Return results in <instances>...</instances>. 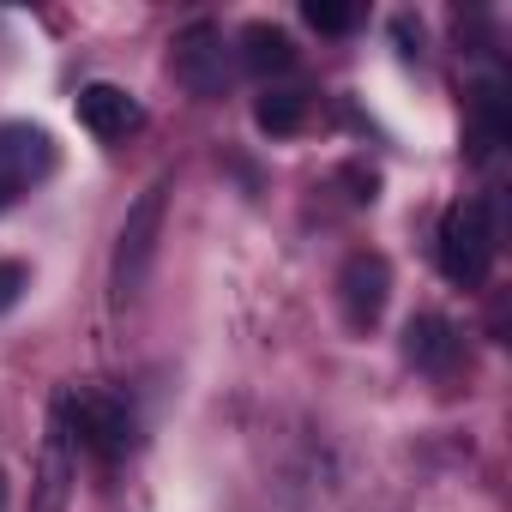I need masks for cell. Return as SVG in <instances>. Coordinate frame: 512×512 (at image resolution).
<instances>
[{"label": "cell", "mask_w": 512, "mask_h": 512, "mask_svg": "<svg viewBox=\"0 0 512 512\" xmlns=\"http://www.w3.org/2000/svg\"><path fill=\"white\" fill-rule=\"evenodd\" d=\"M338 302H344L350 332H374L386 302H392V266L380 253H350L344 272H338Z\"/></svg>", "instance_id": "cell-5"}, {"label": "cell", "mask_w": 512, "mask_h": 512, "mask_svg": "<svg viewBox=\"0 0 512 512\" xmlns=\"http://www.w3.org/2000/svg\"><path fill=\"white\" fill-rule=\"evenodd\" d=\"M49 169H55V139L43 127H31V121H7V127H0V181L25 193Z\"/></svg>", "instance_id": "cell-6"}, {"label": "cell", "mask_w": 512, "mask_h": 512, "mask_svg": "<svg viewBox=\"0 0 512 512\" xmlns=\"http://www.w3.org/2000/svg\"><path fill=\"white\" fill-rule=\"evenodd\" d=\"M25 284H31V272H25L19 260H0V314H7V308H19Z\"/></svg>", "instance_id": "cell-13"}, {"label": "cell", "mask_w": 512, "mask_h": 512, "mask_svg": "<svg viewBox=\"0 0 512 512\" xmlns=\"http://www.w3.org/2000/svg\"><path fill=\"white\" fill-rule=\"evenodd\" d=\"M494 253H500V229H494V205L488 199H464L440 217V272L464 290L488 284L494 272Z\"/></svg>", "instance_id": "cell-2"}, {"label": "cell", "mask_w": 512, "mask_h": 512, "mask_svg": "<svg viewBox=\"0 0 512 512\" xmlns=\"http://www.w3.org/2000/svg\"><path fill=\"white\" fill-rule=\"evenodd\" d=\"M241 67H247V73H260V79L290 73V67H296V43H290V31H278V25H266V19H253V25L241 31Z\"/></svg>", "instance_id": "cell-9"}, {"label": "cell", "mask_w": 512, "mask_h": 512, "mask_svg": "<svg viewBox=\"0 0 512 512\" xmlns=\"http://www.w3.org/2000/svg\"><path fill=\"white\" fill-rule=\"evenodd\" d=\"M73 109H79L85 133H97V139H127V133H133V127L145 121V109L133 103V91H121V85H109V79L85 85Z\"/></svg>", "instance_id": "cell-7"}, {"label": "cell", "mask_w": 512, "mask_h": 512, "mask_svg": "<svg viewBox=\"0 0 512 512\" xmlns=\"http://www.w3.org/2000/svg\"><path fill=\"white\" fill-rule=\"evenodd\" d=\"M253 121H260V133H272V139H284V133H296L302 121H308V91H266L260 103H253Z\"/></svg>", "instance_id": "cell-10"}, {"label": "cell", "mask_w": 512, "mask_h": 512, "mask_svg": "<svg viewBox=\"0 0 512 512\" xmlns=\"http://www.w3.org/2000/svg\"><path fill=\"white\" fill-rule=\"evenodd\" d=\"M458 356H464V344H458V326L446 314H410V326H404V362H416L422 374H452Z\"/></svg>", "instance_id": "cell-8"}, {"label": "cell", "mask_w": 512, "mask_h": 512, "mask_svg": "<svg viewBox=\"0 0 512 512\" xmlns=\"http://www.w3.org/2000/svg\"><path fill=\"white\" fill-rule=\"evenodd\" d=\"M55 434H61V440H79V446L97 452V458H121V452H133V440H139V416H133V404L115 398V392H79V386H67V392L55 398Z\"/></svg>", "instance_id": "cell-1"}, {"label": "cell", "mask_w": 512, "mask_h": 512, "mask_svg": "<svg viewBox=\"0 0 512 512\" xmlns=\"http://www.w3.org/2000/svg\"><path fill=\"white\" fill-rule=\"evenodd\" d=\"M13 199H19V187H7V181H0V211H7Z\"/></svg>", "instance_id": "cell-15"}, {"label": "cell", "mask_w": 512, "mask_h": 512, "mask_svg": "<svg viewBox=\"0 0 512 512\" xmlns=\"http://www.w3.org/2000/svg\"><path fill=\"white\" fill-rule=\"evenodd\" d=\"M175 79L193 91V97H223L229 85V43L211 19H193L181 37H175V55H169Z\"/></svg>", "instance_id": "cell-4"}, {"label": "cell", "mask_w": 512, "mask_h": 512, "mask_svg": "<svg viewBox=\"0 0 512 512\" xmlns=\"http://www.w3.org/2000/svg\"><path fill=\"white\" fill-rule=\"evenodd\" d=\"M506 103H512L506 85H482L476 91V139H482V151L506 145V133H512V109Z\"/></svg>", "instance_id": "cell-11"}, {"label": "cell", "mask_w": 512, "mask_h": 512, "mask_svg": "<svg viewBox=\"0 0 512 512\" xmlns=\"http://www.w3.org/2000/svg\"><path fill=\"white\" fill-rule=\"evenodd\" d=\"M392 37H398L404 61H416V55H422V31H410V19H392Z\"/></svg>", "instance_id": "cell-14"}, {"label": "cell", "mask_w": 512, "mask_h": 512, "mask_svg": "<svg viewBox=\"0 0 512 512\" xmlns=\"http://www.w3.org/2000/svg\"><path fill=\"white\" fill-rule=\"evenodd\" d=\"M163 217H169V175H157L121 217V235H115V296L133 302L157 266V241H163Z\"/></svg>", "instance_id": "cell-3"}, {"label": "cell", "mask_w": 512, "mask_h": 512, "mask_svg": "<svg viewBox=\"0 0 512 512\" xmlns=\"http://www.w3.org/2000/svg\"><path fill=\"white\" fill-rule=\"evenodd\" d=\"M302 19H308L320 37H344V31H356V25H362V13H356V7H338V0H308Z\"/></svg>", "instance_id": "cell-12"}]
</instances>
